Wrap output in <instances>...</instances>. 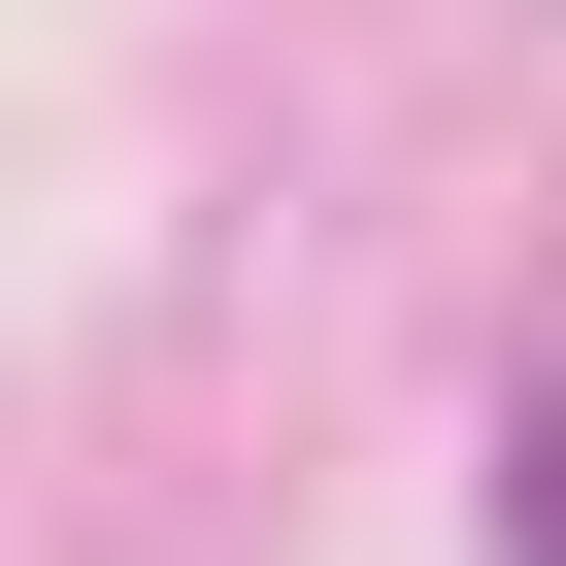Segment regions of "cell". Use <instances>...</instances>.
Instances as JSON below:
<instances>
[{"label": "cell", "instance_id": "cell-1", "mask_svg": "<svg viewBox=\"0 0 566 566\" xmlns=\"http://www.w3.org/2000/svg\"><path fill=\"white\" fill-rule=\"evenodd\" d=\"M500 566H566V400H500Z\"/></svg>", "mask_w": 566, "mask_h": 566}]
</instances>
